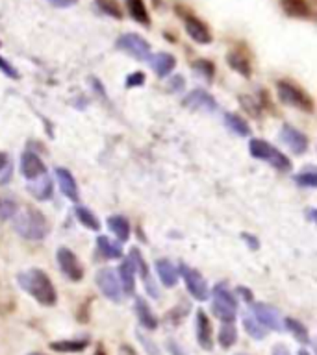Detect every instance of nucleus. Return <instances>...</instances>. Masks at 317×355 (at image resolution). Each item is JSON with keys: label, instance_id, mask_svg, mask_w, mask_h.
I'll return each mask as SVG.
<instances>
[{"label": "nucleus", "instance_id": "obj_1", "mask_svg": "<svg viewBox=\"0 0 317 355\" xmlns=\"http://www.w3.org/2000/svg\"><path fill=\"white\" fill-rule=\"evenodd\" d=\"M17 283H19V287L22 291H26L41 305L50 307V305H54L58 302L54 283L50 282L47 272H43L41 268H28V270L21 272L17 276Z\"/></svg>", "mask_w": 317, "mask_h": 355}, {"label": "nucleus", "instance_id": "obj_2", "mask_svg": "<svg viewBox=\"0 0 317 355\" xmlns=\"http://www.w3.org/2000/svg\"><path fill=\"white\" fill-rule=\"evenodd\" d=\"M15 232L26 241H43L49 235V222L41 211L33 207H24L13 216Z\"/></svg>", "mask_w": 317, "mask_h": 355}, {"label": "nucleus", "instance_id": "obj_3", "mask_svg": "<svg viewBox=\"0 0 317 355\" xmlns=\"http://www.w3.org/2000/svg\"><path fill=\"white\" fill-rule=\"evenodd\" d=\"M249 152L252 157L267 161L269 165H273L275 168H278V171H291V161H289L280 150L275 148L273 144H269L267 141H263V139H250Z\"/></svg>", "mask_w": 317, "mask_h": 355}, {"label": "nucleus", "instance_id": "obj_4", "mask_svg": "<svg viewBox=\"0 0 317 355\" xmlns=\"http://www.w3.org/2000/svg\"><path fill=\"white\" fill-rule=\"evenodd\" d=\"M211 309L217 318L222 322H234L236 313H238V300L230 293L227 283H219L213 287V302H211Z\"/></svg>", "mask_w": 317, "mask_h": 355}, {"label": "nucleus", "instance_id": "obj_5", "mask_svg": "<svg viewBox=\"0 0 317 355\" xmlns=\"http://www.w3.org/2000/svg\"><path fill=\"white\" fill-rule=\"evenodd\" d=\"M277 93L280 102L286 105H291L295 110L306 111V113H310L314 111V102L304 91H300L297 85H293L291 82H286V80H280L277 83Z\"/></svg>", "mask_w": 317, "mask_h": 355}, {"label": "nucleus", "instance_id": "obj_6", "mask_svg": "<svg viewBox=\"0 0 317 355\" xmlns=\"http://www.w3.org/2000/svg\"><path fill=\"white\" fill-rule=\"evenodd\" d=\"M117 49L122 50L124 54L132 55L133 60L145 61L150 60V44L139 33H124L117 39Z\"/></svg>", "mask_w": 317, "mask_h": 355}, {"label": "nucleus", "instance_id": "obj_7", "mask_svg": "<svg viewBox=\"0 0 317 355\" xmlns=\"http://www.w3.org/2000/svg\"><path fill=\"white\" fill-rule=\"evenodd\" d=\"M178 274L184 277V283H186V287H188V293L193 296L195 300H199V302H204L210 296V291H208V283L202 277V274L193 268H189L186 263H180V268H178Z\"/></svg>", "mask_w": 317, "mask_h": 355}, {"label": "nucleus", "instance_id": "obj_8", "mask_svg": "<svg viewBox=\"0 0 317 355\" xmlns=\"http://www.w3.org/2000/svg\"><path fill=\"white\" fill-rule=\"evenodd\" d=\"M97 287L111 302H115V304L122 302L121 283H119V277L115 276V272L111 268H100L97 272Z\"/></svg>", "mask_w": 317, "mask_h": 355}, {"label": "nucleus", "instance_id": "obj_9", "mask_svg": "<svg viewBox=\"0 0 317 355\" xmlns=\"http://www.w3.org/2000/svg\"><path fill=\"white\" fill-rule=\"evenodd\" d=\"M56 259H58V265H60V270L65 274L71 282H80L83 277V268L82 263L78 261V257L72 254L71 250L65 248V246H61L58 250V254H56Z\"/></svg>", "mask_w": 317, "mask_h": 355}, {"label": "nucleus", "instance_id": "obj_10", "mask_svg": "<svg viewBox=\"0 0 317 355\" xmlns=\"http://www.w3.org/2000/svg\"><path fill=\"white\" fill-rule=\"evenodd\" d=\"M130 263H132L133 270L138 272L139 277L143 279V285L145 288H147V293L152 296V298H160V291H158V287H156V283L152 282V276H150V268L149 265H147V261H145L143 254L139 252L138 248H132L130 250Z\"/></svg>", "mask_w": 317, "mask_h": 355}, {"label": "nucleus", "instance_id": "obj_11", "mask_svg": "<svg viewBox=\"0 0 317 355\" xmlns=\"http://www.w3.org/2000/svg\"><path fill=\"white\" fill-rule=\"evenodd\" d=\"M182 104L193 111H206V113L217 111V100L204 89H195L189 94H186Z\"/></svg>", "mask_w": 317, "mask_h": 355}, {"label": "nucleus", "instance_id": "obj_12", "mask_svg": "<svg viewBox=\"0 0 317 355\" xmlns=\"http://www.w3.org/2000/svg\"><path fill=\"white\" fill-rule=\"evenodd\" d=\"M280 139H282L284 144H288V148L293 152V154H304L306 150H308V137H306L304 133L297 130V128L289 126V124H284L280 128Z\"/></svg>", "mask_w": 317, "mask_h": 355}, {"label": "nucleus", "instance_id": "obj_13", "mask_svg": "<svg viewBox=\"0 0 317 355\" xmlns=\"http://www.w3.org/2000/svg\"><path fill=\"white\" fill-rule=\"evenodd\" d=\"M21 174L26 178L28 182H33V180L47 174V166H44V163L35 152L28 150L21 157Z\"/></svg>", "mask_w": 317, "mask_h": 355}, {"label": "nucleus", "instance_id": "obj_14", "mask_svg": "<svg viewBox=\"0 0 317 355\" xmlns=\"http://www.w3.org/2000/svg\"><path fill=\"white\" fill-rule=\"evenodd\" d=\"M195 333H197V343L202 349L210 352L213 348V331H211V322L204 311H197V318H195Z\"/></svg>", "mask_w": 317, "mask_h": 355}, {"label": "nucleus", "instance_id": "obj_15", "mask_svg": "<svg viewBox=\"0 0 317 355\" xmlns=\"http://www.w3.org/2000/svg\"><path fill=\"white\" fill-rule=\"evenodd\" d=\"M182 21H184V28H186V32L191 39H193L195 43L199 44H210L211 43V32L208 30L204 22L199 21L197 17L193 15H182Z\"/></svg>", "mask_w": 317, "mask_h": 355}, {"label": "nucleus", "instance_id": "obj_16", "mask_svg": "<svg viewBox=\"0 0 317 355\" xmlns=\"http://www.w3.org/2000/svg\"><path fill=\"white\" fill-rule=\"evenodd\" d=\"M250 311H252V316H254L256 320L260 322L266 329H273V331H280V329H282V326H280V316H278L277 309H273L271 305L252 304Z\"/></svg>", "mask_w": 317, "mask_h": 355}, {"label": "nucleus", "instance_id": "obj_17", "mask_svg": "<svg viewBox=\"0 0 317 355\" xmlns=\"http://www.w3.org/2000/svg\"><path fill=\"white\" fill-rule=\"evenodd\" d=\"M56 174V180H58V185H60V191L61 194L69 198L71 202H76L78 200V185H76V180L74 176L71 174V171H67L63 166H58L54 171Z\"/></svg>", "mask_w": 317, "mask_h": 355}, {"label": "nucleus", "instance_id": "obj_18", "mask_svg": "<svg viewBox=\"0 0 317 355\" xmlns=\"http://www.w3.org/2000/svg\"><path fill=\"white\" fill-rule=\"evenodd\" d=\"M133 311H136V316H138L139 324L147 329V331H154L158 327V318L150 309V305L147 304V300L138 296L136 298V304H133Z\"/></svg>", "mask_w": 317, "mask_h": 355}, {"label": "nucleus", "instance_id": "obj_19", "mask_svg": "<svg viewBox=\"0 0 317 355\" xmlns=\"http://www.w3.org/2000/svg\"><path fill=\"white\" fill-rule=\"evenodd\" d=\"M150 67L154 69V72L160 78L169 76L172 71H174V67H177V60H174V55L169 54V52H158L150 58Z\"/></svg>", "mask_w": 317, "mask_h": 355}, {"label": "nucleus", "instance_id": "obj_20", "mask_svg": "<svg viewBox=\"0 0 317 355\" xmlns=\"http://www.w3.org/2000/svg\"><path fill=\"white\" fill-rule=\"evenodd\" d=\"M119 283H121L122 294L132 296L136 293V270H133L130 259H124L119 266Z\"/></svg>", "mask_w": 317, "mask_h": 355}, {"label": "nucleus", "instance_id": "obj_21", "mask_svg": "<svg viewBox=\"0 0 317 355\" xmlns=\"http://www.w3.org/2000/svg\"><path fill=\"white\" fill-rule=\"evenodd\" d=\"M156 270H158V276H160V282L163 287L171 288L178 283V268L169 259L156 261Z\"/></svg>", "mask_w": 317, "mask_h": 355}, {"label": "nucleus", "instance_id": "obj_22", "mask_svg": "<svg viewBox=\"0 0 317 355\" xmlns=\"http://www.w3.org/2000/svg\"><path fill=\"white\" fill-rule=\"evenodd\" d=\"M284 13L293 19H310L311 11L306 0H280Z\"/></svg>", "mask_w": 317, "mask_h": 355}, {"label": "nucleus", "instance_id": "obj_23", "mask_svg": "<svg viewBox=\"0 0 317 355\" xmlns=\"http://www.w3.org/2000/svg\"><path fill=\"white\" fill-rule=\"evenodd\" d=\"M28 191H30V194H32L33 198L41 200V202H44V200H50L52 198V180H50L47 174L41 178H38V180H33V182H30V185H28Z\"/></svg>", "mask_w": 317, "mask_h": 355}, {"label": "nucleus", "instance_id": "obj_24", "mask_svg": "<svg viewBox=\"0 0 317 355\" xmlns=\"http://www.w3.org/2000/svg\"><path fill=\"white\" fill-rule=\"evenodd\" d=\"M89 346V340L86 338H67V340H56L50 344V349L60 352V354H78Z\"/></svg>", "mask_w": 317, "mask_h": 355}, {"label": "nucleus", "instance_id": "obj_25", "mask_svg": "<svg viewBox=\"0 0 317 355\" xmlns=\"http://www.w3.org/2000/svg\"><path fill=\"white\" fill-rule=\"evenodd\" d=\"M127 2V10L128 15L132 17L133 21L143 24V26H149L150 24V15L147 6H145L143 0H124Z\"/></svg>", "mask_w": 317, "mask_h": 355}, {"label": "nucleus", "instance_id": "obj_26", "mask_svg": "<svg viewBox=\"0 0 317 355\" xmlns=\"http://www.w3.org/2000/svg\"><path fill=\"white\" fill-rule=\"evenodd\" d=\"M108 227H110V232L115 235L121 243H127L128 239H130V224L124 216L121 215H115V216H110L108 218Z\"/></svg>", "mask_w": 317, "mask_h": 355}, {"label": "nucleus", "instance_id": "obj_27", "mask_svg": "<svg viewBox=\"0 0 317 355\" xmlns=\"http://www.w3.org/2000/svg\"><path fill=\"white\" fill-rule=\"evenodd\" d=\"M227 63L232 67L234 71L239 72V74L245 78H249L250 72H252V67H250L249 58L241 54V52H238V50H236V52H230V54L227 55Z\"/></svg>", "mask_w": 317, "mask_h": 355}, {"label": "nucleus", "instance_id": "obj_28", "mask_svg": "<svg viewBox=\"0 0 317 355\" xmlns=\"http://www.w3.org/2000/svg\"><path fill=\"white\" fill-rule=\"evenodd\" d=\"M225 124L230 132H234L239 137H249L250 135V126L249 122L245 121L243 116L236 115V113H227L225 115Z\"/></svg>", "mask_w": 317, "mask_h": 355}, {"label": "nucleus", "instance_id": "obj_29", "mask_svg": "<svg viewBox=\"0 0 317 355\" xmlns=\"http://www.w3.org/2000/svg\"><path fill=\"white\" fill-rule=\"evenodd\" d=\"M97 246H99L100 255L106 257V259H121L122 257L121 246L110 241V237H106V235H100L99 241H97Z\"/></svg>", "mask_w": 317, "mask_h": 355}, {"label": "nucleus", "instance_id": "obj_30", "mask_svg": "<svg viewBox=\"0 0 317 355\" xmlns=\"http://www.w3.org/2000/svg\"><path fill=\"white\" fill-rule=\"evenodd\" d=\"M217 340L221 344V348H232L234 344H236V340H238V329L234 326V322H222Z\"/></svg>", "mask_w": 317, "mask_h": 355}, {"label": "nucleus", "instance_id": "obj_31", "mask_svg": "<svg viewBox=\"0 0 317 355\" xmlns=\"http://www.w3.org/2000/svg\"><path fill=\"white\" fill-rule=\"evenodd\" d=\"M284 326H286V329L293 335L297 343L310 344V333H308V329H306L299 320H295V318H286V320H284Z\"/></svg>", "mask_w": 317, "mask_h": 355}, {"label": "nucleus", "instance_id": "obj_32", "mask_svg": "<svg viewBox=\"0 0 317 355\" xmlns=\"http://www.w3.org/2000/svg\"><path fill=\"white\" fill-rule=\"evenodd\" d=\"M74 215H76L78 222H80L82 226L88 227V230H93V232H99L100 230L99 218H97V216H95V213H91L88 207H83V205H76V207H74Z\"/></svg>", "mask_w": 317, "mask_h": 355}, {"label": "nucleus", "instance_id": "obj_33", "mask_svg": "<svg viewBox=\"0 0 317 355\" xmlns=\"http://www.w3.org/2000/svg\"><path fill=\"white\" fill-rule=\"evenodd\" d=\"M243 327L245 331L249 333V337H252L254 340H261V338H266L267 335V329L263 326H261L260 322L256 320L254 316L252 315H243Z\"/></svg>", "mask_w": 317, "mask_h": 355}, {"label": "nucleus", "instance_id": "obj_34", "mask_svg": "<svg viewBox=\"0 0 317 355\" xmlns=\"http://www.w3.org/2000/svg\"><path fill=\"white\" fill-rule=\"evenodd\" d=\"M191 67H193V71L197 72L200 78H204L206 82H211V80H213V74H216V67H213V63H210L208 60L195 61Z\"/></svg>", "mask_w": 317, "mask_h": 355}, {"label": "nucleus", "instance_id": "obj_35", "mask_svg": "<svg viewBox=\"0 0 317 355\" xmlns=\"http://www.w3.org/2000/svg\"><path fill=\"white\" fill-rule=\"evenodd\" d=\"M97 6L104 11L106 15L115 17V19H122L121 6L117 4V0H97Z\"/></svg>", "mask_w": 317, "mask_h": 355}, {"label": "nucleus", "instance_id": "obj_36", "mask_svg": "<svg viewBox=\"0 0 317 355\" xmlns=\"http://www.w3.org/2000/svg\"><path fill=\"white\" fill-rule=\"evenodd\" d=\"M295 183L300 185V187H317V174L316 172H300L295 176Z\"/></svg>", "mask_w": 317, "mask_h": 355}, {"label": "nucleus", "instance_id": "obj_37", "mask_svg": "<svg viewBox=\"0 0 317 355\" xmlns=\"http://www.w3.org/2000/svg\"><path fill=\"white\" fill-rule=\"evenodd\" d=\"M186 87V80H184L180 74H174V76L169 78V82H167V89L171 91V93H178V91H182Z\"/></svg>", "mask_w": 317, "mask_h": 355}, {"label": "nucleus", "instance_id": "obj_38", "mask_svg": "<svg viewBox=\"0 0 317 355\" xmlns=\"http://www.w3.org/2000/svg\"><path fill=\"white\" fill-rule=\"evenodd\" d=\"M0 71L4 72L8 78H11V80H19V72H17L15 67L11 65L10 61H6L2 55H0Z\"/></svg>", "mask_w": 317, "mask_h": 355}, {"label": "nucleus", "instance_id": "obj_39", "mask_svg": "<svg viewBox=\"0 0 317 355\" xmlns=\"http://www.w3.org/2000/svg\"><path fill=\"white\" fill-rule=\"evenodd\" d=\"M136 335H138L139 343L143 344L145 349H147V354H149V355H160V349H158V346H156L154 343H150L149 337H145L143 333H139V331H136Z\"/></svg>", "mask_w": 317, "mask_h": 355}, {"label": "nucleus", "instance_id": "obj_40", "mask_svg": "<svg viewBox=\"0 0 317 355\" xmlns=\"http://www.w3.org/2000/svg\"><path fill=\"white\" fill-rule=\"evenodd\" d=\"M145 83V72H132L130 76L127 78V87H139Z\"/></svg>", "mask_w": 317, "mask_h": 355}, {"label": "nucleus", "instance_id": "obj_41", "mask_svg": "<svg viewBox=\"0 0 317 355\" xmlns=\"http://www.w3.org/2000/svg\"><path fill=\"white\" fill-rule=\"evenodd\" d=\"M165 346H167V352H169V355H188L186 352H184L182 346H180L177 340H172V338H169V340H167Z\"/></svg>", "mask_w": 317, "mask_h": 355}, {"label": "nucleus", "instance_id": "obj_42", "mask_svg": "<svg viewBox=\"0 0 317 355\" xmlns=\"http://www.w3.org/2000/svg\"><path fill=\"white\" fill-rule=\"evenodd\" d=\"M243 237V241L250 246V250H258V246H260V243H258V239L254 237V235H250V233H243L241 235Z\"/></svg>", "mask_w": 317, "mask_h": 355}, {"label": "nucleus", "instance_id": "obj_43", "mask_svg": "<svg viewBox=\"0 0 317 355\" xmlns=\"http://www.w3.org/2000/svg\"><path fill=\"white\" fill-rule=\"evenodd\" d=\"M50 4L54 6V8H71L78 2V0H49Z\"/></svg>", "mask_w": 317, "mask_h": 355}, {"label": "nucleus", "instance_id": "obj_44", "mask_svg": "<svg viewBox=\"0 0 317 355\" xmlns=\"http://www.w3.org/2000/svg\"><path fill=\"white\" fill-rule=\"evenodd\" d=\"M236 291H238V294H239V296H241V298L245 300V302H252V291H250V288L238 287V288H236Z\"/></svg>", "mask_w": 317, "mask_h": 355}, {"label": "nucleus", "instance_id": "obj_45", "mask_svg": "<svg viewBox=\"0 0 317 355\" xmlns=\"http://www.w3.org/2000/svg\"><path fill=\"white\" fill-rule=\"evenodd\" d=\"M271 355H289V349L284 346V344H277L275 348H273Z\"/></svg>", "mask_w": 317, "mask_h": 355}, {"label": "nucleus", "instance_id": "obj_46", "mask_svg": "<svg viewBox=\"0 0 317 355\" xmlns=\"http://www.w3.org/2000/svg\"><path fill=\"white\" fill-rule=\"evenodd\" d=\"M6 165H8V155H6L4 152H0V171H2Z\"/></svg>", "mask_w": 317, "mask_h": 355}, {"label": "nucleus", "instance_id": "obj_47", "mask_svg": "<svg viewBox=\"0 0 317 355\" xmlns=\"http://www.w3.org/2000/svg\"><path fill=\"white\" fill-rule=\"evenodd\" d=\"M121 354L122 355H136V352H133L130 346H121Z\"/></svg>", "mask_w": 317, "mask_h": 355}, {"label": "nucleus", "instance_id": "obj_48", "mask_svg": "<svg viewBox=\"0 0 317 355\" xmlns=\"http://www.w3.org/2000/svg\"><path fill=\"white\" fill-rule=\"evenodd\" d=\"M299 355H311V354H310V352H306V349H300Z\"/></svg>", "mask_w": 317, "mask_h": 355}, {"label": "nucleus", "instance_id": "obj_49", "mask_svg": "<svg viewBox=\"0 0 317 355\" xmlns=\"http://www.w3.org/2000/svg\"><path fill=\"white\" fill-rule=\"evenodd\" d=\"M95 355H106V354H104V349L99 348V352H97V354H95Z\"/></svg>", "mask_w": 317, "mask_h": 355}, {"label": "nucleus", "instance_id": "obj_50", "mask_svg": "<svg viewBox=\"0 0 317 355\" xmlns=\"http://www.w3.org/2000/svg\"><path fill=\"white\" fill-rule=\"evenodd\" d=\"M28 355H43V354H28Z\"/></svg>", "mask_w": 317, "mask_h": 355}, {"label": "nucleus", "instance_id": "obj_51", "mask_svg": "<svg viewBox=\"0 0 317 355\" xmlns=\"http://www.w3.org/2000/svg\"><path fill=\"white\" fill-rule=\"evenodd\" d=\"M238 355H247V354H238Z\"/></svg>", "mask_w": 317, "mask_h": 355}]
</instances>
